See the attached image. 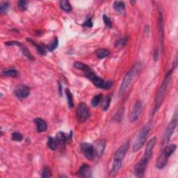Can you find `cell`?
Masks as SVG:
<instances>
[{
	"mask_svg": "<svg viewBox=\"0 0 178 178\" xmlns=\"http://www.w3.org/2000/svg\"><path fill=\"white\" fill-rule=\"evenodd\" d=\"M172 72H173V71L171 70V71H169L167 72V74H166L164 80H163L162 84L161 87L159 88L158 92H157V94L155 98V104H154V108L153 110V114L157 112V111L159 109V108L161 107V105L163 103V100L165 98L166 91H167V89L169 85H170V83L171 81Z\"/></svg>",
	"mask_w": 178,
	"mask_h": 178,
	"instance_id": "6da1fadb",
	"label": "cell"
},
{
	"mask_svg": "<svg viewBox=\"0 0 178 178\" xmlns=\"http://www.w3.org/2000/svg\"><path fill=\"white\" fill-rule=\"evenodd\" d=\"M140 68H141V65H140L139 63H137L130 69V71L127 72V74L125 75L124 77L123 80H122L121 87H120L118 93L119 96L123 95V93L129 88V86L131 85V84H132L133 80H134V78L136 77L137 74L139 73Z\"/></svg>",
	"mask_w": 178,
	"mask_h": 178,
	"instance_id": "7a4b0ae2",
	"label": "cell"
},
{
	"mask_svg": "<svg viewBox=\"0 0 178 178\" xmlns=\"http://www.w3.org/2000/svg\"><path fill=\"white\" fill-rule=\"evenodd\" d=\"M150 126L149 124L145 125L144 127H143L140 130L139 133L137 134L135 140H134V142L133 145L134 152H137L144 146L145 142L148 138V133L150 132Z\"/></svg>",
	"mask_w": 178,
	"mask_h": 178,
	"instance_id": "3957f363",
	"label": "cell"
},
{
	"mask_svg": "<svg viewBox=\"0 0 178 178\" xmlns=\"http://www.w3.org/2000/svg\"><path fill=\"white\" fill-rule=\"evenodd\" d=\"M86 77L92 81L93 84L98 88L102 89L108 90L113 85V82L111 81H105L100 77H99L98 75L95 74L94 72H93L91 70L89 71L85 72Z\"/></svg>",
	"mask_w": 178,
	"mask_h": 178,
	"instance_id": "277c9868",
	"label": "cell"
},
{
	"mask_svg": "<svg viewBox=\"0 0 178 178\" xmlns=\"http://www.w3.org/2000/svg\"><path fill=\"white\" fill-rule=\"evenodd\" d=\"M177 122H178L177 112L176 110L173 116V120H172L171 122L168 124V127H166V130L165 131L164 135H163V145H166L168 144V142L170 141L171 136L173 135L174 131L176 130V128L177 125Z\"/></svg>",
	"mask_w": 178,
	"mask_h": 178,
	"instance_id": "5b68a950",
	"label": "cell"
},
{
	"mask_svg": "<svg viewBox=\"0 0 178 178\" xmlns=\"http://www.w3.org/2000/svg\"><path fill=\"white\" fill-rule=\"evenodd\" d=\"M76 116H77V121L80 123H83L86 121V120L89 117V109L85 103H81L79 104Z\"/></svg>",
	"mask_w": 178,
	"mask_h": 178,
	"instance_id": "8992f818",
	"label": "cell"
},
{
	"mask_svg": "<svg viewBox=\"0 0 178 178\" xmlns=\"http://www.w3.org/2000/svg\"><path fill=\"white\" fill-rule=\"evenodd\" d=\"M150 159V158H149V157L144 156L143 158L137 163V164L135 166V168H134V175H135L136 177H140L144 176Z\"/></svg>",
	"mask_w": 178,
	"mask_h": 178,
	"instance_id": "52a82bcc",
	"label": "cell"
},
{
	"mask_svg": "<svg viewBox=\"0 0 178 178\" xmlns=\"http://www.w3.org/2000/svg\"><path fill=\"white\" fill-rule=\"evenodd\" d=\"M81 150L82 151L87 159L89 160H93L95 157V148L92 144H89V143H84L81 144Z\"/></svg>",
	"mask_w": 178,
	"mask_h": 178,
	"instance_id": "ba28073f",
	"label": "cell"
},
{
	"mask_svg": "<svg viewBox=\"0 0 178 178\" xmlns=\"http://www.w3.org/2000/svg\"><path fill=\"white\" fill-rule=\"evenodd\" d=\"M130 148V141H125L123 144L121 145L118 148L117 150L116 151L114 154V160H122L124 159L125 156L126 155L127 150H129Z\"/></svg>",
	"mask_w": 178,
	"mask_h": 178,
	"instance_id": "9c48e42d",
	"label": "cell"
},
{
	"mask_svg": "<svg viewBox=\"0 0 178 178\" xmlns=\"http://www.w3.org/2000/svg\"><path fill=\"white\" fill-rule=\"evenodd\" d=\"M142 109H143V105L140 101H138L135 104H134L133 109L130 116V121L131 122H134L137 121V119L139 118L140 115H141Z\"/></svg>",
	"mask_w": 178,
	"mask_h": 178,
	"instance_id": "30bf717a",
	"label": "cell"
},
{
	"mask_svg": "<svg viewBox=\"0 0 178 178\" xmlns=\"http://www.w3.org/2000/svg\"><path fill=\"white\" fill-rule=\"evenodd\" d=\"M15 95L17 98L20 99H24L27 98L30 94V89L28 86H25V85H20L17 86L16 89L15 91Z\"/></svg>",
	"mask_w": 178,
	"mask_h": 178,
	"instance_id": "8fae6325",
	"label": "cell"
},
{
	"mask_svg": "<svg viewBox=\"0 0 178 178\" xmlns=\"http://www.w3.org/2000/svg\"><path fill=\"white\" fill-rule=\"evenodd\" d=\"M5 45H7V46H13V45H16V46H18L20 47V48L22 49V54L25 55V56L28 58L29 59L31 60V61H33L34 60V58L32 56L31 54L30 53V52L29 51V49L26 48V47L22 44V43H20V42H17V41H8V42H6L5 43Z\"/></svg>",
	"mask_w": 178,
	"mask_h": 178,
	"instance_id": "7c38bea8",
	"label": "cell"
},
{
	"mask_svg": "<svg viewBox=\"0 0 178 178\" xmlns=\"http://www.w3.org/2000/svg\"><path fill=\"white\" fill-rule=\"evenodd\" d=\"M158 27H159V41L161 44L162 48H163V17L162 11L159 12L158 17Z\"/></svg>",
	"mask_w": 178,
	"mask_h": 178,
	"instance_id": "4fadbf2b",
	"label": "cell"
},
{
	"mask_svg": "<svg viewBox=\"0 0 178 178\" xmlns=\"http://www.w3.org/2000/svg\"><path fill=\"white\" fill-rule=\"evenodd\" d=\"M156 143H157L156 137H153V138H152L150 141H148V144L146 145V148H145L144 156L150 157V158H151L152 155H153V148L154 147V145H155Z\"/></svg>",
	"mask_w": 178,
	"mask_h": 178,
	"instance_id": "5bb4252c",
	"label": "cell"
},
{
	"mask_svg": "<svg viewBox=\"0 0 178 178\" xmlns=\"http://www.w3.org/2000/svg\"><path fill=\"white\" fill-rule=\"evenodd\" d=\"M169 157H170L163 151L162 153L160 154L159 157H158V159H157V161L156 163V167L158 169H162L164 168L166 165V163H167Z\"/></svg>",
	"mask_w": 178,
	"mask_h": 178,
	"instance_id": "9a60e30c",
	"label": "cell"
},
{
	"mask_svg": "<svg viewBox=\"0 0 178 178\" xmlns=\"http://www.w3.org/2000/svg\"><path fill=\"white\" fill-rule=\"evenodd\" d=\"M34 122L36 125V129L38 132L40 133L45 132L47 129H48V125H47L46 122L41 118H36L34 120Z\"/></svg>",
	"mask_w": 178,
	"mask_h": 178,
	"instance_id": "2e32d148",
	"label": "cell"
},
{
	"mask_svg": "<svg viewBox=\"0 0 178 178\" xmlns=\"http://www.w3.org/2000/svg\"><path fill=\"white\" fill-rule=\"evenodd\" d=\"M106 147V141L104 140H100L96 144V148H95V153L98 157H101L103 155L104 150Z\"/></svg>",
	"mask_w": 178,
	"mask_h": 178,
	"instance_id": "e0dca14e",
	"label": "cell"
},
{
	"mask_svg": "<svg viewBox=\"0 0 178 178\" xmlns=\"http://www.w3.org/2000/svg\"><path fill=\"white\" fill-rule=\"evenodd\" d=\"M89 173L90 166L88 164H86V163H84V164L81 166L80 170L77 172V176L82 177H89Z\"/></svg>",
	"mask_w": 178,
	"mask_h": 178,
	"instance_id": "ac0fdd59",
	"label": "cell"
},
{
	"mask_svg": "<svg viewBox=\"0 0 178 178\" xmlns=\"http://www.w3.org/2000/svg\"><path fill=\"white\" fill-rule=\"evenodd\" d=\"M71 135L72 134H71V136L68 137L65 135V134H64L63 132H60L58 133L57 135V137H56V139L58 142V144L60 145H65L66 143L68 142V140L71 139Z\"/></svg>",
	"mask_w": 178,
	"mask_h": 178,
	"instance_id": "d6986e66",
	"label": "cell"
},
{
	"mask_svg": "<svg viewBox=\"0 0 178 178\" xmlns=\"http://www.w3.org/2000/svg\"><path fill=\"white\" fill-rule=\"evenodd\" d=\"M27 41H29L30 43H31V44H33V45H34L36 47V49H37V51H38V53L40 54V55H45L47 53V51H46V49L44 46H43L41 45H39V44H36V43H35L33 40L31 39H27Z\"/></svg>",
	"mask_w": 178,
	"mask_h": 178,
	"instance_id": "ffe728a7",
	"label": "cell"
},
{
	"mask_svg": "<svg viewBox=\"0 0 178 178\" xmlns=\"http://www.w3.org/2000/svg\"><path fill=\"white\" fill-rule=\"evenodd\" d=\"M113 7L116 11L118 13L124 12L125 9V4L124 2L122 1H116L113 4Z\"/></svg>",
	"mask_w": 178,
	"mask_h": 178,
	"instance_id": "44dd1931",
	"label": "cell"
},
{
	"mask_svg": "<svg viewBox=\"0 0 178 178\" xmlns=\"http://www.w3.org/2000/svg\"><path fill=\"white\" fill-rule=\"evenodd\" d=\"M95 54L97 55V57L98 58H100V59H104V58L109 56L110 54V51L107 49L102 48L98 49V50L96 51Z\"/></svg>",
	"mask_w": 178,
	"mask_h": 178,
	"instance_id": "7402d4cb",
	"label": "cell"
},
{
	"mask_svg": "<svg viewBox=\"0 0 178 178\" xmlns=\"http://www.w3.org/2000/svg\"><path fill=\"white\" fill-rule=\"evenodd\" d=\"M74 67L75 68H77L78 70H80V71H82L84 72H87L90 71V68L87 66L86 64L83 63L81 62H79V61H76V62L74 63Z\"/></svg>",
	"mask_w": 178,
	"mask_h": 178,
	"instance_id": "603a6c76",
	"label": "cell"
},
{
	"mask_svg": "<svg viewBox=\"0 0 178 178\" xmlns=\"http://www.w3.org/2000/svg\"><path fill=\"white\" fill-rule=\"evenodd\" d=\"M2 75L7 77H16L18 75V71L15 69H5L2 71Z\"/></svg>",
	"mask_w": 178,
	"mask_h": 178,
	"instance_id": "cb8c5ba5",
	"label": "cell"
},
{
	"mask_svg": "<svg viewBox=\"0 0 178 178\" xmlns=\"http://www.w3.org/2000/svg\"><path fill=\"white\" fill-rule=\"evenodd\" d=\"M48 147L51 149L52 150H55L57 148L58 145V142L57 141L56 139H54L53 137L49 136L48 137Z\"/></svg>",
	"mask_w": 178,
	"mask_h": 178,
	"instance_id": "d4e9b609",
	"label": "cell"
},
{
	"mask_svg": "<svg viewBox=\"0 0 178 178\" xmlns=\"http://www.w3.org/2000/svg\"><path fill=\"white\" fill-rule=\"evenodd\" d=\"M59 5L60 7L62 8L64 11H66V12L69 13L72 10L71 5L68 1H66V0L65 1H61L59 2Z\"/></svg>",
	"mask_w": 178,
	"mask_h": 178,
	"instance_id": "484cf974",
	"label": "cell"
},
{
	"mask_svg": "<svg viewBox=\"0 0 178 178\" xmlns=\"http://www.w3.org/2000/svg\"><path fill=\"white\" fill-rule=\"evenodd\" d=\"M111 100H112V96L110 95L107 96L104 100L102 102V109H103V111H107L109 109V107L110 106V103H111Z\"/></svg>",
	"mask_w": 178,
	"mask_h": 178,
	"instance_id": "4316f807",
	"label": "cell"
},
{
	"mask_svg": "<svg viewBox=\"0 0 178 178\" xmlns=\"http://www.w3.org/2000/svg\"><path fill=\"white\" fill-rule=\"evenodd\" d=\"M122 166V161L121 160H114L113 164V168L112 170V173L116 174L119 171Z\"/></svg>",
	"mask_w": 178,
	"mask_h": 178,
	"instance_id": "83f0119b",
	"label": "cell"
},
{
	"mask_svg": "<svg viewBox=\"0 0 178 178\" xmlns=\"http://www.w3.org/2000/svg\"><path fill=\"white\" fill-rule=\"evenodd\" d=\"M66 94L67 99H68V103L70 108H73L74 107V103H73V96H72V93L68 89H66Z\"/></svg>",
	"mask_w": 178,
	"mask_h": 178,
	"instance_id": "f1b7e54d",
	"label": "cell"
},
{
	"mask_svg": "<svg viewBox=\"0 0 178 178\" xmlns=\"http://www.w3.org/2000/svg\"><path fill=\"white\" fill-rule=\"evenodd\" d=\"M103 95L102 93L100 94H98L97 95H95V97H93V100L91 101V104L93 107H96L98 106V105L100 103V102L102 100V99H103Z\"/></svg>",
	"mask_w": 178,
	"mask_h": 178,
	"instance_id": "f546056e",
	"label": "cell"
},
{
	"mask_svg": "<svg viewBox=\"0 0 178 178\" xmlns=\"http://www.w3.org/2000/svg\"><path fill=\"white\" fill-rule=\"evenodd\" d=\"M58 45H59V40H58L57 38L54 39L53 41L48 46V49L49 52H53L55 49L57 48Z\"/></svg>",
	"mask_w": 178,
	"mask_h": 178,
	"instance_id": "4dcf8cb0",
	"label": "cell"
},
{
	"mask_svg": "<svg viewBox=\"0 0 178 178\" xmlns=\"http://www.w3.org/2000/svg\"><path fill=\"white\" fill-rule=\"evenodd\" d=\"M123 113H124V109L123 108H121L120 109L117 113H116V115L114 116V119L116 120V121L121 122V120L122 118V116H123Z\"/></svg>",
	"mask_w": 178,
	"mask_h": 178,
	"instance_id": "1f68e13d",
	"label": "cell"
},
{
	"mask_svg": "<svg viewBox=\"0 0 178 178\" xmlns=\"http://www.w3.org/2000/svg\"><path fill=\"white\" fill-rule=\"evenodd\" d=\"M127 40H128V39H127V37L122 38V39H119L118 41L116 43V47H117V48H122V47L125 46V45L127 44Z\"/></svg>",
	"mask_w": 178,
	"mask_h": 178,
	"instance_id": "d6a6232c",
	"label": "cell"
},
{
	"mask_svg": "<svg viewBox=\"0 0 178 178\" xmlns=\"http://www.w3.org/2000/svg\"><path fill=\"white\" fill-rule=\"evenodd\" d=\"M51 176H52L51 170L48 167V166H46V167L43 168L41 177L43 178H47V177H50Z\"/></svg>",
	"mask_w": 178,
	"mask_h": 178,
	"instance_id": "836d02e7",
	"label": "cell"
},
{
	"mask_svg": "<svg viewBox=\"0 0 178 178\" xmlns=\"http://www.w3.org/2000/svg\"><path fill=\"white\" fill-rule=\"evenodd\" d=\"M23 139V136L20 132H13L12 134V139L15 141H21Z\"/></svg>",
	"mask_w": 178,
	"mask_h": 178,
	"instance_id": "e575fe53",
	"label": "cell"
},
{
	"mask_svg": "<svg viewBox=\"0 0 178 178\" xmlns=\"http://www.w3.org/2000/svg\"><path fill=\"white\" fill-rule=\"evenodd\" d=\"M8 8V3L7 2H2L0 4V12L2 14L6 13Z\"/></svg>",
	"mask_w": 178,
	"mask_h": 178,
	"instance_id": "d590c367",
	"label": "cell"
},
{
	"mask_svg": "<svg viewBox=\"0 0 178 178\" xmlns=\"http://www.w3.org/2000/svg\"><path fill=\"white\" fill-rule=\"evenodd\" d=\"M103 21L104 22L105 26H106L107 28H109V29L112 28V21H111V20L109 18V17H108L106 15L103 16Z\"/></svg>",
	"mask_w": 178,
	"mask_h": 178,
	"instance_id": "8d00e7d4",
	"label": "cell"
},
{
	"mask_svg": "<svg viewBox=\"0 0 178 178\" xmlns=\"http://www.w3.org/2000/svg\"><path fill=\"white\" fill-rule=\"evenodd\" d=\"M18 7L20 10L25 11L27 8V2L25 1H19L18 2Z\"/></svg>",
	"mask_w": 178,
	"mask_h": 178,
	"instance_id": "74e56055",
	"label": "cell"
},
{
	"mask_svg": "<svg viewBox=\"0 0 178 178\" xmlns=\"http://www.w3.org/2000/svg\"><path fill=\"white\" fill-rule=\"evenodd\" d=\"M83 26L87 28H91L93 26V20L91 18H89L86 20V21L84 23Z\"/></svg>",
	"mask_w": 178,
	"mask_h": 178,
	"instance_id": "f35d334b",
	"label": "cell"
},
{
	"mask_svg": "<svg viewBox=\"0 0 178 178\" xmlns=\"http://www.w3.org/2000/svg\"><path fill=\"white\" fill-rule=\"evenodd\" d=\"M59 93H60V95H62V86H61L60 83H59Z\"/></svg>",
	"mask_w": 178,
	"mask_h": 178,
	"instance_id": "ab89813d",
	"label": "cell"
}]
</instances>
